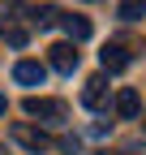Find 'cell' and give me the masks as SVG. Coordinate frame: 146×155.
<instances>
[{
  "mask_svg": "<svg viewBox=\"0 0 146 155\" xmlns=\"http://www.w3.org/2000/svg\"><path fill=\"white\" fill-rule=\"evenodd\" d=\"M22 108H26V116H34V121H43V125H60L69 116V108L60 99H43V95H30Z\"/></svg>",
  "mask_w": 146,
  "mask_h": 155,
  "instance_id": "1",
  "label": "cell"
},
{
  "mask_svg": "<svg viewBox=\"0 0 146 155\" xmlns=\"http://www.w3.org/2000/svg\"><path fill=\"white\" fill-rule=\"evenodd\" d=\"M78 61H82V56H78V48H73V39H69V43H52V48H47V65L56 69V73H73Z\"/></svg>",
  "mask_w": 146,
  "mask_h": 155,
  "instance_id": "2",
  "label": "cell"
},
{
  "mask_svg": "<svg viewBox=\"0 0 146 155\" xmlns=\"http://www.w3.org/2000/svg\"><path fill=\"white\" fill-rule=\"evenodd\" d=\"M99 61H103V73H120V69H129V48L125 43H107L103 52H99Z\"/></svg>",
  "mask_w": 146,
  "mask_h": 155,
  "instance_id": "3",
  "label": "cell"
},
{
  "mask_svg": "<svg viewBox=\"0 0 146 155\" xmlns=\"http://www.w3.org/2000/svg\"><path fill=\"white\" fill-rule=\"evenodd\" d=\"M13 138L22 142V147H30L34 155H39L43 147H52V138H47V134H43V129H34V125H26V121H17V125H13Z\"/></svg>",
  "mask_w": 146,
  "mask_h": 155,
  "instance_id": "4",
  "label": "cell"
},
{
  "mask_svg": "<svg viewBox=\"0 0 146 155\" xmlns=\"http://www.w3.org/2000/svg\"><path fill=\"white\" fill-rule=\"evenodd\" d=\"M107 104V78L99 73V78H90V82L82 86V108H90V112H99Z\"/></svg>",
  "mask_w": 146,
  "mask_h": 155,
  "instance_id": "5",
  "label": "cell"
},
{
  "mask_svg": "<svg viewBox=\"0 0 146 155\" xmlns=\"http://www.w3.org/2000/svg\"><path fill=\"white\" fill-rule=\"evenodd\" d=\"M13 78H17L22 86H43L47 65H39V61H17V65H13Z\"/></svg>",
  "mask_w": 146,
  "mask_h": 155,
  "instance_id": "6",
  "label": "cell"
},
{
  "mask_svg": "<svg viewBox=\"0 0 146 155\" xmlns=\"http://www.w3.org/2000/svg\"><path fill=\"white\" fill-rule=\"evenodd\" d=\"M60 26H65V35L73 39V43H82V39L95 35V26H90L86 17H78V13H65V17H60Z\"/></svg>",
  "mask_w": 146,
  "mask_h": 155,
  "instance_id": "7",
  "label": "cell"
},
{
  "mask_svg": "<svg viewBox=\"0 0 146 155\" xmlns=\"http://www.w3.org/2000/svg\"><path fill=\"white\" fill-rule=\"evenodd\" d=\"M138 112H142V95H138L133 86H125V91L116 95V116H125V121H133Z\"/></svg>",
  "mask_w": 146,
  "mask_h": 155,
  "instance_id": "8",
  "label": "cell"
},
{
  "mask_svg": "<svg viewBox=\"0 0 146 155\" xmlns=\"http://www.w3.org/2000/svg\"><path fill=\"white\" fill-rule=\"evenodd\" d=\"M116 13H120V22H138V17L146 13V0H120Z\"/></svg>",
  "mask_w": 146,
  "mask_h": 155,
  "instance_id": "9",
  "label": "cell"
},
{
  "mask_svg": "<svg viewBox=\"0 0 146 155\" xmlns=\"http://www.w3.org/2000/svg\"><path fill=\"white\" fill-rule=\"evenodd\" d=\"M60 9H39V13H34V22H39V30H52V26H60Z\"/></svg>",
  "mask_w": 146,
  "mask_h": 155,
  "instance_id": "10",
  "label": "cell"
},
{
  "mask_svg": "<svg viewBox=\"0 0 146 155\" xmlns=\"http://www.w3.org/2000/svg\"><path fill=\"white\" fill-rule=\"evenodd\" d=\"M5 39H9V48H22V43H26V30L13 26V30H5Z\"/></svg>",
  "mask_w": 146,
  "mask_h": 155,
  "instance_id": "11",
  "label": "cell"
},
{
  "mask_svg": "<svg viewBox=\"0 0 146 155\" xmlns=\"http://www.w3.org/2000/svg\"><path fill=\"white\" fill-rule=\"evenodd\" d=\"M120 155H146V142H129V147H125Z\"/></svg>",
  "mask_w": 146,
  "mask_h": 155,
  "instance_id": "12",
  "label": "cell"
},
{
  "mask_svg": "<svg viewBox=\"0 0 146 155\" xmlns=\"http://www.w3.org/2000/svg\"><path fill=\"white\" fill-rule=\"evenodd\" d=\"M0 116H5V95H0Z\"/></svg>",
  "mask_w": 146,
  "mask_h": 155,
  "instance_id": "13",
  "label": "cell"
},
{
  "mask_svg": "<svg viewBox=\"0 0 146 155\" xmlns=\"http://www.w3.org/2000/svg\"><path fill=\"white\" fill-rule=\"evenodd\" d=\"M86 5H95V0H86Z\"/></svg>",
  "mask_w": 146,
  "mask_h": 155,
  "instance_id": "14",
  "label": "cell"
}]
</instances>
